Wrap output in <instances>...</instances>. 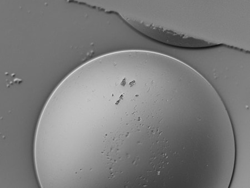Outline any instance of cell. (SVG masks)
<instances>
[{
  "label": "cell",
  "instance_id": "7a4b0ae2",
  "mask_svg": "<svg viewBox=\"0 0 250 188\" xmlns=\"http://www.w3.org/2000/svg\"><path fill=\"white\" fill-rule=\"evenodd\" d=\"M129 25L139 33L146 37L167 45L189 48V49H203L219 46L221 44L205 41L204 40L189 37L166 28L153 25L135 19L125 18Z\"/></svg>",
  "mask_w": 250,
  "mask_h": 188
},
{
  "label": "cell",
  "instance_id": "6da1fadb",
  "mask_svg": "<svg viewBox=\"0 0 250 188\" xmlns=\"http://www.w3.org/2000/svg\"><path fill=\"white\" fill-rule=\"evenodd\" d=\"M122 66L100 79L87 99L82 126L88 158L104 177L124 182L167 167L179 144L172 132L173 97L156 83Z\"/></svg>",
  "mask_w": 250,
  "mask_h": 188
}]
</instances>
